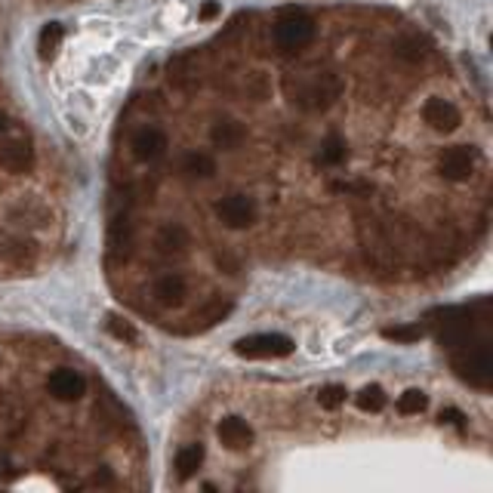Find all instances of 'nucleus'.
I'll use <instances>...</instances> for the list:
<instances>
[{
    "instance_id": "f8f14e48",
    "label": "nucleus",
    "mask_w": 493,
    "mask_h": 493,
    "mask_svg": "<svg viewBox=\"0 0 493 493\" xmlns=\"http://www.w3.org/2000/svg\"><path fill=\"white\" fill-rule=\"evenodd\" d=\"M246 139V126L237 117H216L210 126V142L219 151H237Z\"/></svg>"
},
{
    "instance_id": "a878e982",
    "label": "nucleus",
    "mask_w": 493,
    "mask_h": 493,
    "mask_svg": "<svg viewBox=\"0 0 493 493\" xmlns=\"http://www.w3.org/2000/svg\"><path fill=\"white\" fill-rule=\"evenodd\" d=\"M382 336L392 339V343L410 345V343H420V339H422V327H420V324H395V327H386V330H382Z\"/></svg>"
},
{
    "instance_id": "0eeeda50",
    "label": "nucleus",
    "mask_w": 493,
    "mask_h": 493,
    "mask_svg": "<svg viewBox=\"0 0 493 493\" xmlns=\"http://www.w3.org/2000/svg\"><path fill=\"white\" fill-rule=\"evenodd\" d=\"M438 173L450 182H465L475 173V151L469 145H453L438 158Z\"/></svg>"
},
{
    "instance_id": "aec40b11",
    "label": "nucleus",
    "mask_w": 493,
    "mask_h": 493,
    "mask_svg": "<svg viewBox=\"0 0 493 493\" xmlns=\"http://www.w3.org/2000/svg\"><path fill=\"white\" fill-rule=\"evenodd\" d=\"M4 253L13 266H28V262H34V256H37V246H34V241H28V237H10Z\"/></svg>"
},
{
    "instance_id": "cd10ccee",
    "label": "nucleus",
    "mask_w": 493,
    "mask_h": 493,
    "mask_svg": "<svg viewBox=\"0 0 493 493\" xmlns=\"http://www.w3.org/2000/svg\"><path fill=\"white\" fill-rule=\"evenodd\" d=\"M345 386H339V382H330V386H324L318 392V404L324 407V410H336V407L345 404Z\"/></svg>"
},
{
    "instance_id": "f03ea898",
    "label": "nucleus",
    "mask_w": 493,
    "mask_h": 493,
    "mask_svg": "<svg viewBox=\"0 0 493 493\" xmlns=\"http://www.w3.org/2000/svg\"><path fill=\"white\" fill-rule=\"evenodd\" d=\"M453 370L456 376L465 379L475 388H490L493 382V352L490 343L481 339V343H465V352H460L453 358Z\"/></svg>"
},
{
    "instance_id": "f257e3e1",
    "label": "nucleus",
    "mask_w": 493,
    "mask_h": 493,
    "mask_svg": "<svg viewBox=\"0 0 493 493\" xmlns=\"http://www.w3.org/2000/svg\"><path fill=\"white\" fill-rule=\"evenodd\" d=\"M339 96H343V81H339V74L318 71L293 90V105L305 108V112H327L330 105H336Z\"/></svg>"
},
{
    "instance_id": "b1692460",
    "label": "nucleus",
    "mask_w": 493,
    "mask_h": 493,
    "mask_svg": "<svg viewBox=\"0 0 493 493\" xmlns=\"http://www.w3.org/2000/svg\"><path fill=\"white\" fill-rule=\"evenodd\" d=\"M429 407V398L426 392H420V388H407V392L398 398V413H404V416H416V413H422Z\"/></svg>"
},
{
    "instance_id": "20e7f679",
    "label": "nucleus",
    "mask_w": 493,
    "mask_h": 493,
    "mask_svg": "<svg viewBox=\"0 0 493 493\" xmlns=\"http://www.w3.org/2000/svg\"><path fill=\"white\" fill-rule=\"evenodd\" d=\"M293 348H296V343L284 333H253V336H244L234 343V352L241 355V358H250V361L287 358V355H293Z\"/></svg>"
},
{
    "instance_id": "9b49d317",
    "label": "nucleus",
    "mask_w": 493,
    "mask_h": 493,
    "mask_svg": "<svg viewBox=\"0 0 493 493\" xmlns=\"http://www.w3.org/2000/svg\"><path fill=\"white\" fill-rule=\"evenodd\" d=\"M151 296H155V302L164 305V309H179L185 302V296H189V280H185L179 271L160 275L155 280V287H151Z\"/></svg>"
},
{
    "instance_id": "423d86ee",
    "label": "nucleus",
    "mask_w": 493,
    "mask_h": 493,
    "mask_svg": "<svg viewBox=\"0 0 493 493\" xmlns=\"http://www.w3.org/2000/svg\"><path fill=\"white\" fill-rule=\"evenodd\" d=\"M130 148H133V158H136V160H142V164H151V160H158V158L167 155L170 139H167V133L160 130V126H142V130L133 133Z\"/></svg>"
},
{
    "instance_id": "dca6fc26",
    "label": "nucleus",
    "mask_w": 493,
    "mask_h": 493,
    "mask_svg": "<svg viewBox=\"0 0 493 493\" xmlns=\"http://www.w3.org/2000/svg\"><path fill=\"white\" fill-rule=\"evenodd\" d=\"M392 53L401 59V62H410V65H420L429 59V40H422L420 34H404L392 44Z\"/></svg>"
},
{
    "instance_id": "1a4fd4ad",
    "label": "nucleus",
    "mask_w": 493,
    "mask_h": 493,
    "mask_svg": "<svg viewBox=\"0 0 493 493\" xmlns=\"http://www.w3.org/2000/svg\"><path fill=\"white\" fill-rule=\"evenodd\" d=\"M422 121H426L435 133H453L456 126L463 124V117H460V108H456L453 102L432 96L426 102V108H422Z\"/></svg>"
},
{
    "instance_id": "9d476101",
    "label": "nucleus",
    "mask_w": 493,
    "mask_h": 493,
    "mask_svg": "<svg viewBox=\"0 0 493 493\" xmlns=\"http://www.w3.org/2000/svg\"><path fill=\"white\" fill-rule=\"evenodd\" d=\"M47 392L53 395L56 401H81V398L87 395V379H83L78 370L62 367L47 379Z\"/></svg>"
},
{
    "instance_id": "bb28decb",
    "label": "nucleus",
    "mask_w": 493,
    "mask_h": 493,
    "mask_svg": "<svg viewBox=\"0 0 493 493\" xmlns=\"http://www.w3.org/2000/svg\"><path fill=\"white\" fill-rule=\"evenodd\" d=\"M133 244V222L130 216H117L112 222V246L114 250H126Z\"/></svg>"
},
{
    "instance_id": "393cba45",
    "label": "nucleus",
    "mask_w": 493,
    "mask_h": 493,
    "mask_svg": "<svg viewBox=\"0 0 493 493\" xmlns=\"http://www.w3.org/2000/svg\"><path fill=\"white\" fill-rule=\"evenodd\" d=\"M345 155H348L345 139H339V136H327L324 145H321V164L336 167V164H343V160H345Z\"/></svg>"
},
{
    "instance_id": "a211bd4d",
    "label": "nucleus",
    "mask_w": 493,
    "mask_h": 493,
    "mask_svg": "<svg viewBox=\"0 0 493 493\" xmlns=\"http://www.w3.org/2000/svg\"><path fill=\"white\" fill-rule=\"evenodd\" d=\"M203 456H207L203 444H185L179 453H176V475H179V481H189L191 475L201 469Z\"/></svg>"
},
{
    "instance_id": "f3484780",
    "label": "nucleus",
    "mask_w": 493,
    "mask_h": 493,
    "mask_svg": "<svg viewBox=\"0 0 493 493\" xmlns=\"http://www.w3.org/2000/svg\"><path fill=\"white\" fill-rule=\"evenodd\" d=\"M182 173L189 179H213L216 176V160L207 151H189L182 158Z\"/></svg>"
},
{
    "instance_id": "6e6552de",
    "label": "nucleus",
    "mask_w": 493,
    "mask_h": 493,
    "mask_svg": "<svg viewBox=\"0 0 493 493\" xmlns=\"http://www.w3.org/2000/svg\"><path fill=\"white\" fill-rule=\"evenodd\" d=\"M34 167V148L28 139H6L0 142V170L13 176H22Z\"/></svg>"
},
{
    "instance_id": "6ab92c4d",
    "label": "nucleus",
    "mask_w": 493,
    "mask_h": 493,
    "mask_svg": "<svg viewBox=\"0 0 493 493\" xmlns=\"http://www.w3.org/2000/svg\"><path fill=\"white\" fill-rule=\"evenodd\" d=\"M244 93L250 96L253 102H268L271 99V74L256 68V71H250L244 78Z\"/></svg>"
},
{
    "instance_id": "4be33fe9",
    "label": "nucleus",
    "mask_w": 493,
    "mask_h": 493,
    "mask_svg": "<svg viewBox=\"0 0 493 493\" xmlns=\"http://www.w3.org/2000/svg\"><path fill=\"white\" fill-rule=\"evenodd\" d=\"M386 392H382L379 386H364L361 392H358V398H355V404H358V410H364V413H379L382 407H386Z\"/></svg>"
},
{
    "instance_id": "2eb2a0df",
    "label": "nucleus",
    "mask_w": 493,
    "mask_h": 493,
    "mask_svg": "<svg viewBox=\"0 0 493 493\" xmlns=\"http://www.w3.org/2000/svg\"><path fill=\"white\" fill-rule=\"evenodd\" d=\"M232 309H234L232 299L216 296V299H210L207 305H201V309L191 314V324H194V330H210V327H216L219 321H225L228 314H232Z\"/></svg>"
},
{
    "instance_id": "412c9836",
    "label": "nucleus",
    "mask_w": 493,
    "mask_h": 493,
    "mask_svg": "<svg viewBox=\"0 0 493 493\" xmlns=\"http://www.w3.org/2000/svg\"><path fill=\"white\" fill-rule=\"evenodd\" d=\"M62 37H65V28L59 22H47L44 28H40V37H37V49H40V56L49 59L59 49V44H62Z\"/></svg>"
},
{
    "instance_id": "c85d7f7f",
    "label": "nucleus",
    "mask_w": 493,
    "mask_h": 493,
    "mask_svg": "<svg viewBox=\"0 0 493 493\" xmlns=\"http://www.w3.org/2000/svg\"><path fill=\"white\" fill-rule=\"evenodd\" d=\"M463 420H465V416H463L460 410H453V407H450V410H441V422H450V426H463Z\"/></svg>"
},
{
    "instance_id": "5701e85b",
    "label": "nucleus",
    "mask_w": 493,
    "mask_h": 493,
    "mask_svg": "<svg viewBox=\"0 0 493 493\" xmlns=\"http://www.w3.org/2000/svg\"><path fill=\"white\" fill-rule=\"evenodd\" d=\"M105 327H108V333L114 339H121V343H139V330H136L126 318H121V314H108Z\"/></svg>"
},
{
    "instance_id": "7c9ffc66",
    "label": "nucleus",
    "mask_w": 493,
    "mask_h": 493,
    "mask_svg": "<svg viewBox=\"0 0 493 493\" xmlns=\"http://www.w3.org/2000/svg\"><path fill=\"white\" fill-rule=\"evenodd\" d=\"M6 130H10V117H6V112H0V136H4Z\"/></svg>"
},
{
    "instance_id": "7ed1b4c3",
    "label": "nucleus",
    "mask_w": 493,
    "mask_h": 493,
    "mask_svg": "<svg viewBox=\"0 0 493 493\" xmlns=\"http://www.w3.org/2000/svg\"><path fill=\"white\" fill-rule=\"evenodd\" d=\"M314 40V19L305 10H284L275 22V44L280 53H299Z\"/></svg>"
},
{
    "instance_id": "39448f33",
    "label": "nucleus",
    "mask_w": 493,
    "mask_h": 493,
    "mask_svg": "<svg viewBox=\"0 0 493 493\" xmlns=\"http://www.w3.org/2000/svg\"><path fill=\"white\" fill-rule=\"evenodd\" d=\"M259 216V207L253 198H246V194H228L216 203V219L222 222L225 228H234V232H241V228H250L256 222Z\"/></svg>"
},
{
    "instance_id": "c756f323",
    "label": "nucleus",
    "mask_w": 493,
    "mask_h": 493,
    "mask_svg": "<svg viewBox=\"0 0 493 493\" xmlns=\"http://www.w3.org/2000/svg\"><path fill=\"white\" fill-rule=\"evenodd\" d=\"M198 16H201L203 22H207V19H213V16H219V4H216V0H207V4L201 6V13H198Z\"/></svg>"
},
{
    "instance_id": "4468645a",
    "label": "nucleus",
    "mask_w": 493,
    "mask_h": 493,
    "mask_svg": "<svg viewBox=\"0 0 493 493\" xmlns=\"http://www.w3.org/2000/svg\"><path fill=\"white\" fill-rule=\"evenodd\" d=\"M216 438L222 441V447H228V450H246L253 444V429L246 420H241V416H225L216 426Z\"/></svg>"
},
{
    "instance_id": "ddd939ff",
    "label": "nucleus",
    "mask_w": 493,
    "mask_h": 493,
    "mask_svg": "<svg viewBox=\"0 0 493 493\" xmlns=\"http://www.w3.org/2000/svg\"><path fill=\"white\" fill-rule=\"evenodd\" d=\"M155 246H158L160 256H185L191 246V234H189V228L179 222H167L158 228Z\"/></svg>"
}]
</instances>
